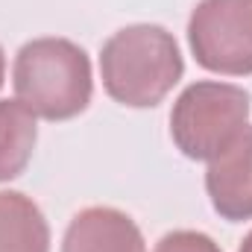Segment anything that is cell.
I'll use <instances>...</instances> for the list:
<instances>
[{
  "mask_svg": "<svg viewBox=\"0 0 252 252\" xmlns=\"http://www.w3.org/2000/svg\"><path fill=\"white\" fill-rule=\"evenodd\" d=\"M185 59L170 30L132 24L118 30L100 50V79L106 94L129 109L158 106L182 79Z\"/></svg>",
  "mask_w": 252,
  "mask_h": 252,
  "instance_id": "6da1fadb",
  "label": "cell"
},
{
  "mask_svg": "<svg viewBox=\"0 0 252 252\" xmlns=\"http://www.w3.org/2000/svg\"><path fill=\"white\" fill-rule=\"evenodd\" d=\"M12 85L15 100H21L35 118L70 121L91 103V59L70 38H32L15 53Z\"/></svg>",
  "mask_w": 252,
  "mask_h": 252,
  "instance_id": "7a4b0ae2",
  "label": "cell"
},
{
  "mask_svg": "<svg viewBox=\"0 0 252 252\" xmlns=\"http://www.w3.org/2000/svg\"><path fill=\"white\" fill-rule=\"evenodd\" d=\"M250 126V91L232 82H190L170 112V138L193 161L220 158Z\"/></svg>",
  "mask_w": 252,
  "mask_h": 252,
  "instance_id": "3957f363",
  "label": "cell"
},
{
  "mask_svg": "<svg viewBox=\"0 0 252 252\" xmlns=\"http://www.w3.org/2000/svg\"><path fill=\"white\" fill-rule=\"evenodd\" d=\"M188 44L199 67L220 76H250L252 0H199L188 18Z\"/></svg>",
  "mask_w": 252,
  "mask_h": 252,
  "instance_id": "277c9868",
  "label": "cell"
},
{
  "mask_svg": "<svg viewBox=\"0 0 252 252\" xmlns=\"http://www.w3.org/2000/svg\"><path fill=\"white\" fill-rule=\"evenodd\" d=\"M205 193L211 208L229 220H252V126L205 170Z\"/></svg>",
  "mask_w": 252,
  "mask_h": 252,
  "instance_id": "5b68a950",
  "label": "cell"
},
{
  "mask_svg": "<svg viewBox=\"0 0 252 252\" xmlns=\"http://www.w3.org/2000/svg\"><path fill=\"white\" fill-rule=\"evenodd\" d=\"M62 252H147L138 223L112 205H88L67 223Z\"/></svg>",
  "mask_w": 252,
  "mask_h": 252,
  "instance_id": "8992f818",
  "label": "cell"
},
{
  "mask_svg": "<svg viewBox=\"0 0 252 252\" xmlns=\"http://www.w3.org/2000/svg\"><path fill=\"white\" fill-rule=\"evenodd\" d=\"M0 252H50V226L21 190H0Z\"/></svg>",
  "mask_w": 252,
  "mask_h": 252,
  "instance_id": "52a82bcc",
  "label": "cell"
},
{
  "mask_svg": "<svg viewBox=\"0 0 252 252\" xmlns=\"http://www.w3.org/2000/svg\"><path fill=\"white\" fill-rule=\"evenodd\" d=\"M35 115L21 100H0V182H12L27 170L35 153Z\"/></svg>",
  "mask_w": 252,
  "mask_h": 252,
  "instance_id": "ba28073f",
  "label": "cell"
},
{
  "mask_svg": "<svg viewBox=\"0 0 252 252\" xmlns=\"http://www.w3.org/2000/svg\"><path fill=\"white\" fill-rule=\"evenodd\" d=\"M153 252H223L220 244L214 238H208L205 232H196V229H176V232H167Z\"/></svg>",
  "mask_w": 252,
  "mask_h": 252,
  "instance_id": "9c48e42d",
  "label": "cell"
},
{
  "mask_svg": "<svg viewBox=\"0 0 252 252\" xmlns=\"http://www.w3.org/2000/svg\"><path fill=\"white\" fill-rule=\"evenodd\" d=\"M3 79H6V53L0 47V88H3Z\"/></svg>",
  "mask_w": 252,
  "mask_h": 252,
  "instance_id": "30bf717a",
  "label": "cell"
},
{
  "mask_svg": "<svg viewBox=\"0 0 252 252\" xmlns=\"http://www.w3.org/2000/svg\"><path fill=\"white\" fill-rule=\"evenodd\" d=\"M238 252H252V232L244 238V244H241V250H238Z\"/></svg>",
  "mask_w": 252,
  "mask_h": 252,
  "instance_id": "8fae6325",
  "label": "cell"
}]
</instances>
